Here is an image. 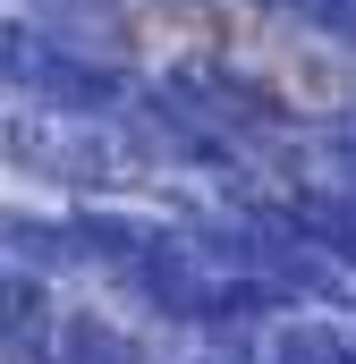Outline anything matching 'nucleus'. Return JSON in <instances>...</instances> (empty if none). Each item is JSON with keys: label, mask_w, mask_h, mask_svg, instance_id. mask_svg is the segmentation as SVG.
Returning a JSON list of instances; mask_svg holds the SVG:
<instances>
[{"label": "nucleus", "mask_w": 356, "mask_h": 364, "mask_svg": "<svg viewBox=\"0 0 356 364\" xmlns=\"http://www.w3.org/2000/svg\"><path fill=\"white\" fill-rule=\"evenodd\" d=\"M0 255L60 272V263H85V237H77V229H43V220H26V212H0Z\"/></svg>", "instance_id": "20e7f679"}, {"label": "nucleus", "mask_w": 356, "mask_h": 364, "mask_svg": "<svg viewBox=\"0 0 356 364\" xmlns=\"http://www.w3.org/2000/svg\"><path fill=\"white\" fill-rule=\"evenodd\" d=\"M51 364H153L119 322H102V314H60V331H51Z\"/></svg>", "instance_id": "7ed1b4c3"}, {"label": "nucleus", "mask_w": 356, "mask_h": 364, "mask_svg": "<svg viewBox=\"0 0 356 364\" xmlns=\"http://www.w3.org/2000/svg\"><path fill=\"white\" fill-rule=\"evenodd\" d=\"M51 331H60L51 296L34 288L26 263H9V272H0V356L9 364H51Z\"/></svg>", "instance_id": "f03ea898"}, {"label": "nucleus", "mask_w": 356, "mask_h": 364, "mask_svg": "<svg viewBox=\"0 0 356 364\" xmlns=\"http://www.w3.org/2000/svg\"><path fill=\"white\" fill-rule=\"evenodd\" d=\"M288 17H305L314 34H340V43H356V0H280Z\"/></svg>", "instance_id": "39448f33"}, {"label": "nucleus", "mask_w": 356, "mask_h": 364, "mask_svg": "<svg viewBox=\"0 0 356 364\" xmlns=\"http://www.w3.org/2000/svg\"><path fill=\"white\" fill-rule=\"evenodd\" d=\"M0 153L26 161L34 178H60V186H145L153 161H162L170 144H162V127L119 119V110L9 102V119H0Z\"/></svg>", "instance_id": "f257e3e1"}]
</instances>
